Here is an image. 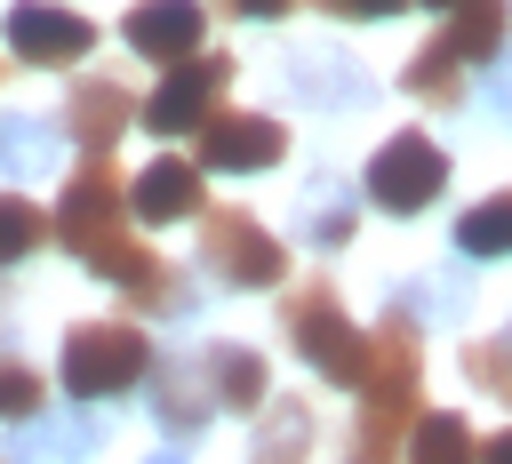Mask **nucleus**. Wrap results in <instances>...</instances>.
<instances>
[{"mask_svg": "<svg viewBox=\"0 0 512 464\" xmlns=\"http://www.w3.org/2000/svg\"><path fill=\"white\" fill-rule=\"evenodd\" d=\"M416 384H424V344H416V320H376L368 336V368H360V424H352V448L344 464H400L408 432H416Z\"/></svg>", "mask_w": 512, "mask_h": 464, "instance_id": "1", "label": "nucleus"}, {"mask_svg": "<svg viewBox=\"0 0 512 464\" xmlns=\"http://www.w3.org/2000/svg\"><path fill=\"white\" fill-rule=\"evenodd\" d=\"M280 320H288V344L328 376V384H352L360 392V368H368V336H360V320H344V304H336V288L328 280H304V288H288V304H280Z\"/></svg>", "mask_w": 512, "mask_h": 464, "instance_id": "2", "label": "nucleus"}, {"mask_svg": "<svg viewBox=\"0 0 512 464\" xmlns=\"http://www.w3.org/2000/svg\"><path fill=\"white\" fill-rule=\"evenodd\" d=\"M152 376V344L136 320H80L64 336V392L72 400H112Z\"/></svg>", "mask_w": 512, "mask_h": 464, "instance_id": "3", "label": "nucleus"}, {"mask_svg": "<svg viewBox=\"0 0 512 464\" xmlns=\"http://www.w3.org/2000/svg\"><path fill=\"white\" fill-rule=\"evenodd\" d=\"M200 264L224 288H280L288 280V248L248 216V208H208L200 216Z\"/></svg>", "mask_w": 512, "mask_h": 464, "instance_id": "4", "label": "nucleus"}, {"mask_svg": "<svg viewBox=\"0 0 512 464\" xmlns=\"http://www.w3.org/2000/svg\"><path fill=\"white\" fill-rule=\"evenodd\" d=\"M440 192H448V152H440L424 128H400L392 144H376V160H368V200H376V208L416 216V208H432Z\"/></svg>", "mask_w": 512, "mask_h": 464, "instance_id": "5", "label": "nucleus"}, {"mask_svg": "<svg viewBox=\"0 0 512 464\" xmlns=\"http://www.w3.org/2000/svg\"><path fill=\"white\" fill-rule=\"evenodd\" d=\"M224 80H232V56H184V64H168V80L144 96V128L152 136H200V120L216 112V96H224Z\"/></svg>", "mask_w": 512, "mask_h": 464, "instance_id": "6", "label": "nucleus"}, {"mask_svg": "<svg viewBox=\"0 0 512 464\" xmlns=\"http://www.w3.org/2000/svg\"><path fill=\"white\" fill-rule=\"evenodd\" d=\"M280 152H288V128L264 112H208L200 120V168H216V176H256Z\"/></svg>", "mask_w": 512, "mask_h": 464, "instance_id": "7", "label": "nucleus"}, {"mask_svg": "<svg viewBox=\"0 0 512 464\" xmlns=\"http://www.w3.org/2000/svg\"><path fill=\"white\" fill-rule=\"evenodd\" d=\"M8 48H16V64H80L96 48V24L72 16V8H48V0H16L8 8Z\"/></svg>", "mask_w": 512, "mask_h": 464, "instance_id": "8", "label": "nucleus"}, {"mask_svg": "<svg viewBox=\"0 0 512 464\" xmlns=\"http://www.w3.org/2000/svg\"><path fill=\"white\" fill-rule=\"evenodd\" d=\"M120 32H128V48L144 64H184V56H200L208 16H200V0H136Z\"/></svg>", "mask_w": 512, "mask_h": 464, "instance_id": "9", "label": "nucleus"}, {"mask_svg": "<svg viewBox=\"0 0 512 464\" xmlns=\"http://www.w3.org/2000/svg\"><path fill=\"white\" fill-rule=\"evenodd\" d=\"M128 216L136 224H184V216H200V160H152L128 184Z\"/></svg>", "mask_w": 512, "mask_h": 464, "instance_id": "10", "label": "nucleus"}, {"mask_svg": "<svg viewBox=\"0 0 512 464\" xmlns=\"http://www.w3.org/2000/svg\"><path fill=\"white\" fill-rule=\"evenodd\" d=\"M136 120V96L120 88V80H80L72 88V104H64V128L88 144V160H104L112 144H120V128Z\"/></svg>", "mask_w": 512, "mask_h": 464, "instance_id": "11", "label": "nucleus"}, {"mask_svg": "<svg viewBox=\"0 0 512 464\" xmlns=\"http://www.w3.org/2000/svg\"><path fill=\"white\" fill-rule=\"evenodd\" d=\"M200 376H208V400L232 408V416H256L264 392H272V368H264V352H248V344H208Z\"/></svg>", "mask_w": 512, "mask_h": 464, "instance_id": "12", "label": "nucleus"}, {"mask_svg": "<svg viewBox=\"0 0 512 464\" xmlns=\"http://www.w3.org/2000/svg\"><path fill=\"white\" fill-rule=\"evenodd\" d=\"M208 384H200V368H176V360H160L152 368V416H160V432L168 440H192L200 424H208Z\"/></svg>", "mask_w": 512, "mask_h": 464, "instance_id": "13", "label": "nucleus"}, {"mask_svg": "<svg viewBox=\"0 0 512 464\" xmlns=\"http://www.w3.org/2000/svg\"><path fill=\"white\" fill-rule=\"evenodd\" d=\"M504 32H512V0H464V8H448V48L464 56V64H488L496 48H504Z\"/></svg>", "mask_w": 512, "mask_h": 464, "instance_id": "14", "label": "nucleus"}, {"mask_svg": "<svg viewBox=\"0 0 512 464\" xmlns=\"http://www.w3.org/2000/svg\"><path fill=\"white\" fill-rule=\"evenodd\" d=\"M400 464H480V440H472V424L456 408H432V416H416Z\"/></svg>", "mask_w": 512, "mask_h": 464, "instance_id": "15", "label": "nucleus"}, {"mask_svg": "<svg viewBox=\"0 0 512 464\" xmlns=\"http://www.w3.org/2000/svg\"><path fill=\"white\" fill-rule=\"evenodd\" d=\"M400 88H408L416 104H432V112H448V104H464V56H456L448 40H432V48H416V56H408V72H400Z\"/></svg>", "mask_w": 512, "mask_h": 464, "instance_id": "16", "label": "nucleus"}, {"mask_svg": "<svg viewBox=\"0 0 512 464\" xmlns=\"http://www.w3.org/2000/svg\"><path fill=\"white\" fill-rule=\"evenodd\" d=\"M304 456H312V408H304V400H272L248 464H304Z\"/></svg>", "mask_w": 512, "mask_h": 464, "instance_id": "17", "label": "nucleus"}, {"mask_svg": "<svg viewBox=\"0 0 512 464\" xmlns=\"http://www.w3.org/2000/svg\"><path fill=\"white\" fill-rule=\"evenodd\" d=\"M456 248L464 256H512V192H488L480 208L456 216Z\"/></svg>", "mask_w": 512, "mask_h": 464, "instance_id": "18", "label": "nucleus"}, {"mask_svg": "<svg viewBox=\"0 0 512 464\" xmlns=\"http://www.w3.org/2000/svg\"><path fill=\"white\" fill-rule=\"evenodd\" d=\"M48 232H56V224H48V216H40V208H32L24 192H0V264L32 256V248H40Z\"/></svg>", "mask_w": 512, "mask_h": 464, "instance_id": "19", "label": "nucleus"}, {"mask_svg": "<svg viewBox=\"0 0 512 464\" xmlns=\"http://www.w3.org/2000/svg\"><path fill=\"white\" fill-rule=\"evenodd\" d=\"M48 160H56V136H48L40 120H8V128H0V168H8V176H40Z\"/></svg>", "mask_w": 512, "mask_h": 464, "instance_id": "20", "label": "nucleus"}, {"mask_svg": "<svg viewBox=\"0 0 512 464\" xmlns=\"http://www.w3.org/2000/svg\"><path fill=\"white\" fill-rule=\"evenodd\" d=\"M0 416H8V424H32V416H40V376H32L24 360H0Z\"/></svg>", "mask_w": 512, "mask_h": 464, "instance_id": "21", "label": "nucleus"}, {"mask_svg": "<svg viewBox=\"0 0 512 464\" xmlns=\"http://www.w3.org/2000/svg\"><path fill=\"white\" fill-rule=\"evenodd\" d=\"M40 448H48V456H88V448H96V416H72V424H40V432L24 440V456H40Z\"/></svg>", "mask_w": 512, "mask_h": 464, "instance_id": "22", "label": "nucleus"}, {"mask_svg": "<svg viewBox=\"0 0 512 464\" xmlns=\"http://www.w3.org/2000/svg\"><path fill=\"white\" fill-rule=\"evenodd\" d=\"M464 376L488 384L496 400H512V344H464Z\"/></svg>", "mask_w": 512, "mask_h": 464, "instance_id": "23", "label": "nucleus"}, {"mask_svg": "<svg viewBox=\"0 0 512 464\" xmlns=\"http://www.w3.org/2000/svg\"><path fill=\"white\" fill-rule=\"evenodd\" d=\"M344 232H352V208H344V200H336V208H320V216H312V240H320V248H336V240H344Z\"/></svg>", "mask_w": 512, "mask_h": 464, "instance_id": "24", "label": "nucleus"}, {"mask_svg": "<svg viewBox=\"0 0 512 464\" xmlns=\"http://www.w3.org/2000/svg\"><path fill=\"white\" fill-rule=\"evenodd\" d=\"M328 16H392V8H408V0H320Z\"/></svg>", "mask_w": 512, "mask_h": 464, "instance_id": "25", "label": "nucleus"}, {"mask_svg": "<svg viewBox=\"0 0 512 464\" xmlns=\"http://www.w3.org/2000/svg\"><path fill=\"white\" fill-rule=\"evenodd\" d=\"M480 464H512V424H504V432H488V448H480Z\"/></svg>", "mask_w": 512, "mask_h": 464, "instance_id": "26", "label": "nucleus"}, {"mask_svg": "<svg viewBox=\"0 0 512 464\" xmlns=\"http://www.w3.org/2000/svg\"><path fill=\"white\" fill-rule=\"evenodd\" d=\"M224 8H240V16H280V8H296V0H224Z\"/></svg>", "mask_w": 512, "mask_h": 464, "instance_id": "27", "label": "nucleus"}, {"mask_svg": "<svg viewBox=\"0 0 512 464\" xmlns=\"http://www.w3.org/2000/svg\"><path fill=\"white\" fill-rule=\"evenodd\" d=\"M496 104H504V112H512V72H496Z\"/></svg>", "mask_w": 512, "mask_h": 464, "instance_id": "28", "label": "nucleus"}, {"mask_svg": "<svg viewBox=\"0 0 512 464\" xmlns=\"http://www.w3.org/2000/svg\"><path fill=\"white\" fill-rule=\"evenodd\" d=\"M144 464H192V456H184V448H160V456H144Z\"/></svg>", "mask_w": 512, "mask_h": 464, "instance_id": "29", "label": "nucleus"}, {"mask_svg": "<svg viewBox=\"0 0 512 464\" xmlns=\"http://www.w3.org/2000/svg\"><path fill=\"white\" fill-rule=\"evenodd\" d=\"M424 8H464V0H424Z\"/></svg>", "mask_w": 512, "mask_h": 464, "instance_id": "30", "label": "nucleus"}, {"mask_svg": "<svg viewBox=\"0 0 512 464\" xmlns=\"http://www.w3.org/2000/svg\"><path fill=\"white\" fill-rule=\"evenodd\" d=\"M504 344H512V336H504Z\"/></svg>", "mask_w": 512, "mask_h": 464, "instance_id": "31", "label": "nucleus"}]
</instances>
